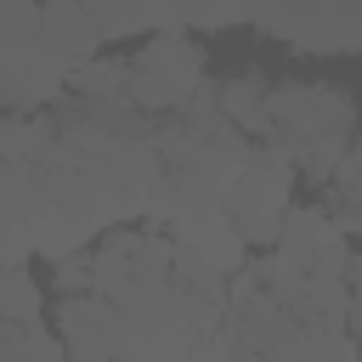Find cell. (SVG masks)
<instances>
[{
	"label": "cell",
	"mask_w": 362,
	"mask_h": 362,
	"mask_svg": "<svg viewBox=\"0 0 362 362\" xmlns=\"http://www.w3.org/2000/svg\"><path fill=\"white\" fill-rule=\"evenodd\" d=\"M215 102H221L226 124H238L255 141H272V79L260 68H238V74L215 79Z\"/></svg>",
	"instance_id": "9c48e42d"
},
{
	"label": "cell",
	"mask_w": 362,
	"mask_h": 362,
	"mask_svg": "<svg viewBox=\"0 0 362 362\" xmlns=\"http://www.w3.org/2000/svg\"><path fill=\"white\" fill-rule=\"evenodd\" d=\"M68 96H85V102H124V57H96V62H85V68H74Z\"/></svg>",
	"instance_id": "7c38bea8"
},
{
	"label": "cell",
	"mask_w": 362,
	"mask_h": 362,
	"mask_svg": "<svg viewBox=\"0 0 362 362\" xmlns=\"http://www.w3.org/2000/svg\"><path fill=\"white\" fill-rule=\"evenodd\" d=\"M0 362H68V351L57 334H45V322H28V328H6Z\"/></svg>",
	"instance_id": "4fadbf2b"
},
{
	"label": "cell",
	"mask_w": 362,
	"mask_h": 362,
	"mask_svg": "<svg viewBox=\"0 0 362 362\" xmlns=\"http://www.w3.org/2000/svg\"><path fill=\"white\" fill-rule=\"evenodd\" d=\"M209 85L204 74V45L192 34H153L124 57V102L147 119L181 113L198 90Z\"/></svg>",
	"instance_id": "3957f363"
},
{
	"label": "cell",
	"mask_w": 362,
	"mask_h": 362,
	"mask_svg": "<svg viewBox=\"0 0 362 362\" xmlns=\"http://www.w3.org/2000/svg\"><path fill=\"white\" fill-rule=\"evenodd\" d=\"M294 181H300V170L277 141H249V158L226 192V215L249 249H266V255L277 249L283 215L294 209Z\"/></svg>",
	"instance_id": "277c9868"
},
{
	"label": "cell",
	"mask_w": 362,
	"mask_h": 362,
	"mask_svg": "<svg viewBox=\"0 0 362 362\" xmlns=\"http://www.w3.org/2000/svg\"><path fill=\"white\" fill-rule=\"evenodd\" d=\"M322 209L334 215L339 232H362V124H356V147L345 153L339 175L328 181V204Z\"/></svg>",
	"instance_id": "30bf717a"
},
{
	"label": "cell",
	"mask_w": 362,
	"mask_h": 362,
	"mask_svg": "<svg viewBox=\"0 0 362 362\" xmlns=\"http://www.w3.org/2000/svg\"><path fill=\"white\" fill-rule=\"evenodd\" d=\"M181 362H232V356H226V345H221V339H204V345H192Z\"/></svg>",
	"instance_id": "2e32d148"
},
{
	"label": "cell",
	"mask_w": 362,
	"mask_h": 362,
	"mask_svg": "<svg viewBox=\"0 0 362 362\" xmlns=\"http://www.w3.org/2000/svg\"><path fill=\"white\" fill-rule=\"evenodd\" d=\"M164 238H175V249H187L198 266L221 272L226 283L249 266V243H243V232L232 226V215H226V209H221V215H204V221H192V226H170Z\"/></svg>",
	"instance_id": "ba28073f"
},
{
	"label": "cell",
	"mask_w": 362,
	"mask_h": 362,
	"mask_svg": "<svg viewBox=\"0 0 362 362\" xmlns=\"http://www.w3.org/2000/svg\"><path fill=\"white\" fill-rule=\"evenodd\" d=\"M255 34L288 40L294 51L317 57H345L362 51V6H288V11H260Z\"/></svg>",
	"instance_id": "5b68a950"
},
{
	"label": "cell",
	"mask_w": 362,
	"mask_h": 362,
	"mask_svg": "<svg viewBox=\"0 0 362 362\" xmlns=\"http://www.w3.org/2000/svg\"><path fill=\"white\" fill-rule=\"evenodd\" d=\"M40 45H45V51L68 68V79H74V68L96 62V51H102L107 40L96 34L90 6H74V0H45V6H40Z\"/></svg>",
	"instance_id": "52a82bcc"
},
{
	"label": "cell",
	"mask_w": 362,
	"mask_h": 362,
	"mask_svg": "<svg viewBox=\"0 0 362 362\" xmlns=\"http://www.w3.org/2000/svg\"><path fill=\"white\" fill-rule=\"evenodd\" d=\"M57 339L68 362H119V311L96 294L57 300Z\"/></svg>",
	"instance_id": "8992f818"
},
{
	"label": "cell",
	"mask_w": 362,
	"mask_h": 362,
	"mask_svg": "<svg viewBox=\"0 0 362 362\" xmlns=\"http://www.w3.org/2000/svg\"><path fill=\"white\" fill-rule=\"evenodd\" d=\"M90 283H96L90 249H79V255H62V260H51V288H57L62 300H79V294H90Z\"/></svg>",
	"instance_id": "5bb4252c"
},
{
	"label": "cell",
	"mask_w": 362,
	"mask_h": 362,
	"mask_svg": "<svg viewBox=\"0 0 362 362\" xmlns=\"http://www.w3.org/2000/svg\"><path fill=\"white\" fill-rule=\"evenodd\" d=\"M28 255H34V232L23 226V215H11V209L0 204V272L28 266Z\"/></svg>",
	"instance_id": "9a60e30c"
},
{
	"label": "cell",
	"mask_w": 362,
	"mask_h": 362,
	"mask_svg": "<svg viewBox=\"0 0 362 362\" xmlns=\"http://www.w3.org/2000/svg\"><path fill=\"white\" fill-rule=\"evenodd\" d=\"M40 311H45V288L34 283V272L28 266L0 272V322L6 328H28V322H40Z\"/></svg>",
	"instance_id": "8fae6325"
},
{
	"label": "cell",
	"mask_w": 362,
	"mask_h": 362,
	"mask_svg": "<svg viewBox=\"0 0 362 362\" xmlns=\"http://www.w3.org/2000/svg\"><path fill=\"white\" fill-rule=\"evenodd\" d=\"M68 96V68L40 45V6L0 0V113L34 119Z\"/></svg>",
	"instance_id": "7a4b0ae2"
},
{
	"label": "cell",
	"mask_w": 362,
	"mask_h": 362,
	"mask_svg": "<svg viewBox=\"0 0 362 362\" xmlns=\"http://www.w3.org/2000/svg\"><path fill=\"white\" fill-rule=\"evenodd\" d=\"M272 141L294 158L305 181H334L345 153L356 147V102L334 79H277Z\"/></svg>",
	"instance_id": "6da1fadb"
}]
</instances>
